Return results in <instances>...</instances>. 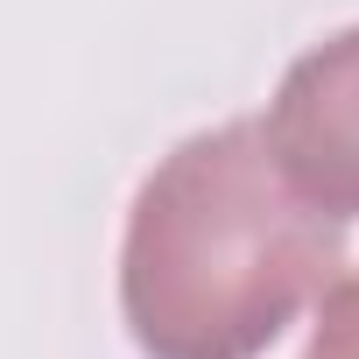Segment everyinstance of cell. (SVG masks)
Masks as SVG:
<instances>
[{
	"label": "cell",
	"instance_id": "6da1fadb",
	"mask_svg": "<svg viewBox=\"0 0 359 359\" xmlns=\"http://www.w3.org/2000/svg\"><path fill=\"white\" fill-rule=\"evenodd\" d=\"M345 268V226L317 212L261 120L176 141L127 205L120 324L141 359H261Z\"/></svg>",
	"mask_w": 359,
	"mask_h": 359
},
{
	"label": "cell",
	"instance_id": "7a4b0ae2",
	"mask_svg": "<svg viewBox=\"0 0 359 359\" xmlns=\"http://www.w3.org/2000/svg\"><path fill=\"white\" fill-rule=\"evenodd\" d=\"M268 155L338 226L359 219V22L310 43L268 99Z\"/></svg>",
	"mask_w": 359,
	"mask_h": 359
},
{
	"label": "cell",
	"instance_id": "3957f363",
	"mask_svg": "<svg viewBox=\"0 0 359 359\" xmlns=\"http://www.w3.org/2000/svg\"><path fill=\"white\" fill-rule=\"evenodd\" d=\"M303 359H359V268L331 275L317 289V324H310V352Z\"/></svg>",
	"mask_w": 359,
	"mask_h": 359
}]
</instances>
